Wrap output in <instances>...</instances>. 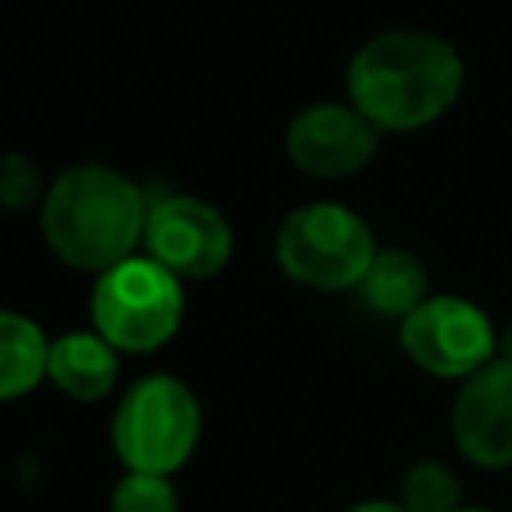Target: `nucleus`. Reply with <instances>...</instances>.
<instances>
[{"instance_id":"nucleus-6","label":"nucleus","mask_w":512,"mask_h":512,"mask_svg":"<svg viewBox=\"0 0 512 512\" xmlns=\"http://www.w3.org/2000/svg\"><path fill=\"white\" fill-rule=\"evenodd\" d=\"M500 332L484 308L464 296H428L400 320V352L428 376L464 380L496 360Z\"/></svg>"},{"instance_id":"nucleus-11","label":"nucleus","mask_w":512,"mask_h":512,"mask_svg":"<svg viewBox=\"0 0 512 512\" xmlns=\"http://www.w3.org/2000/svg\"><path fill=\"white\" fill-rule=\"evenodd\" d=\"M356 292L376 316H388V320H404L408 312H416L432 296L428 292V268L408 248H376Z\"/></svg>"},{"instance_id":"nucleus-4","label":"nucleus","mask_w":512,"mask_h":512,"mask_svg":"<svg viewBox=\"0 0 512 512\" xmlns=\"http://www.w3.org/2000/svg\"><path fill=\"white\" fill-rule=\"evenodd\" d=\"M368 220L336 200H312L292 208L272 240V256L288 280L312 292L356 288L376 256Z\"/></svg>"},{"instance_id":"nucleus-3","label":"nucleus","mask_w":512,"mask_h":512,"mask_svg":"<svg viewBox=\"0 0 512 512\" xmlns=\"http://www.w3.org/2000/svg\"><path fill=\"white\" fill-rule=\"evenodd\" d=\"M200 424L204 416L196 392L172 372H152L120 396L112 416V452L124 472L172 476L196 452Z\"/></svg>"},{"instance_id":"nucleus-18","label":"nucleus","mask_w":512,"mask_h":512,"mask_svg":"<svg viewBox=\"0 0 512 512\" xmlns=\"http://www.w3.org/2000/svg\"><path fill=\"white\" fill-rule=\"evenodd\" d=\"M460 512H496V508H460Z\"/></svg>"},{"instance_id":"nucleus-5","label":"nucleus","mask_w":512,"mask_h":512,"mask_svg":"<svg viewBox=\"0 0 512 512\" xmlns=\"http://www.w3.org/2000/svg\"><path fill=\"white\" fill-rule=\"evenodd\" d=\"M92 332H100L116 352H156L184 320V288L152 256H128L96 276L88 296Z\"/></svg>"},{"instance_id":"nucleus-1","label":"nucleus","mask_w":512,"mask_h":512,"mask_svg":"<svg viewBox=\"0 0 512 512\" xmlns=\"http://www.w3.org/2000/svg\"><path fill=\"white\" fill-rule=\"evenodd\" d=\"M460 92V52L424 28H388L364 40L348 64V100L380 132L428 128L460 100Z\"/></svg>"},{"instance_id":"nucleus-13","label":"nucleus","mask_w":512,"mask_h":512,"mask_svg":"<svg viewBox=\"0 0 512 512\" xmlns=\"http://www.w3.org/2000/svg\"><path fill=\"white\" fill-rule=\"evenodd\" d=\"M400 504L408 512H460L464 488L444 460H416L400 476Z\"/></svg>"},{"instance_id":"nucleus-10","label":"nucleus","mask_w":512,"mask_h":512,"mask_svg":"<svg viewBox=\"0 0 512 512\" xmlns=\"http://www.w3.org/2000/svg\"><path fill=\"white\" fill-rule=\"evenodd\" d=\"M48 380L80 400H104L120 380V352L100 332H64L48 348Z\"/></svg>"},{"instance_id":"nucleus-2","label":"nucleus","mask_w":512,"mask_h":512,"mask_svg":"<svg viewBox=\"0 0 512 512\" xmlns=\"http://www.w3.org/2000/svg\"><path fill=\"white\" fill-rule=\"evenodd\" d=\"M148 200L136 180L108 164L64 168L40 204V232L52 256L76 272H108L144 248Z\"/></svg>"},{"instance_id":"nucleus-8","label":"nucleus","mask_w":512,"mask_h":512,"mask_svg":"<svg viewBox=\"0 0 512 512\" xmlns=\"http://www.w3.org/2000/svg\"><path fill=\"white\" fill-rule=\"evenodd\" d=\"M288 160L316 180L356 176L380 148V128L348 100H316L288 120Z\"/></svg>"},{"instance_id":"nucleus-14","label":"nucleus","mask_w":512,"mask_h":512,"mask_svg":"<svg viewBox=\"0 0 512 512\" xmlns=\"http://www.w3.org/2000/svg\"><path fill=\"white\" fill-rule=\"evenodd\" d=\"M108 512H180V492L168 476L124 472L108 496Z\"/></svg>"},{"instance_id":"nucleus-9","label":"nucleus","mask_w":512,"mask_h":512,"mask_svg":"<svg viewBox=\"0 0 512 512\" xmlns=\"http://www.w3.org/2000/svg\"><path fill=\"white\" fill-rule=\"evenodd\" d=\"M452 444L476 468H512V360L496 356L452 396Z\"/></svg>"},{"instance_id":"nucleus-12","label":"nucleus","mask_w":512,"mask_h":512,"mask_svg":"<svg viewBox=\"0 0 512 512\" xmlns=\"http://www.w3.org/2000/svg\"><path fill=\"white\" fill-rule=\"evenodd\" d=\"M48 348L52 340L32 316L0 308V400H20L48 376Z\"/></svg>"},{"instance_id":"nucleus-15","label":"nucleus","mask_w":512,"mask_h":512,"mask_svg":"<svg viewBox=\"0 0 512 512\" xmlns=\"http://www.w3.org/2000/svg\"><path fill=\"white\" fill-rule=\"evenodd\" d=\"M44 196H48V184H44L40 168L32 164V156L4 152L0 156V208L28 212V208L44 204Z\"/></svg>"},{"instance_id":"nucleus-7","label":"nucleus","mask_w":512,"mask_h":512,"mask_svg":"<svg viewBox=\"0 0 512 512\" xmlns=\"http://www.w3.org/2000/svg\"><path fill=\"white\" fill-rule=\"evenodd\" d=\"M232 244L228 216L192 192H168L148 204L144 256L176 280H212L232 260Z\"/></svg>"},{"instance_id":"nucleus-16","label":"nucleus","mask_w":512,"mask_h":512,"mask_svg":"<svg viewBox=\"0 0 512 512\" xmlns=\"http://www.w3.org/2000/svg\"><path fill=\"white\" fill-rule=\"evenodd\" d=\"M348 512H408L400 500H360V504H352Z\"/></svg>"},{"instance_id":"nucleus-17","label":"nucleus","mask_w":512,"mask_h":512,"mask_svg":"<svg viewBox=\"0 0 512 512\" xmlns=\"http://www.w3.org/2000/svg\"><path fill=\"white\" fill-rule=\"evenodd\" d=\"M496 356L512 360V324H504V328H500V344H496Z\"/></svg>"}]
</instances>
